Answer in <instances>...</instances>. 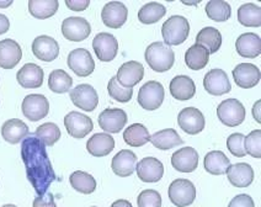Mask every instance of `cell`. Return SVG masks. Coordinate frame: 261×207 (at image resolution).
Instances as JSON below:
<instances>
[{"instance_id":"6da1fadb","label":"cell","mask_w":261,"mask_h":207,"mask_svg":"<svg viewBox=\"0 0 261 207\" xmlns=\"http://www.w3.org/2000/svg\"><path fill=\"white\" fill-rule=\"evenodd\" d=\"M21 158L26 168L29 182L38 196L47 194L56 180V173L47 154L46 146L35 135H30L21 142Z\"/></svg>"},{"instance_id":"7a4b0ae2","label":"cell","mask_w":261,"mask_h":207,"mask_svg":"<svg viewBox=\"0 0 261 207\" xmlns=\"http://www.w3.org/2000/svg\"><path fill=\"white\" fill-rule=\"evenodd\" d=\"M145 62L154 72H168L174 66L175 53L170 46L164 42H153L147 47L144 53Z\"/></svg>"},{"instance_id":"3957f363","label":"cell","mask_w":261,"mask_h":207,"mask_svg":"<svg viewBox=\"0 0 261 207\" xmlns=\"http://www.w3.org/2000/svg\"><path fill=\"white\" fill-rule=\"evenodd\" d=\"M190 23L186 17L174 15L163 23L162 36L168 46H179L188 40Z\"/></svg>"},{"instance_id":"277c9868","label":"cell","mask_w":261,"mask_h":207,"mask_svg":"<svg viewBox=\"0 0 261 207\" xmlns=\"http://www.w3.org/2000/svg\"><path fill=\"white\" fill-rule=\"evenodd\" d=\"M217 116L223 125L236 127L244 122L247 111H245L244 105L239 100L227 99L218 105Z\"/></svg>"},{"instance_id":"5b68a950","label":"cell","mask_w":261,"mask_h":207,"mask_svg":"<svg viewBox=\"0 0 261 207\" xmlns=\"http://www.w3.org/2000/svg\"><path fill=\"white\" fill-rule=\"evenodd\" d=\"M164 87L159 82L150 81L139 89L137 101L144 110L154 111L160 108V105L164 101Z\"/></svg>"},{"instance_id":"8992f818","label":"cell","mask_w":261,"mask_h":207,"mask_svg":"<svg viewBox=\"0 0 261 207\" xmlns=\"http://www.w3.org/2000/svg\"><path fill=\"white\" fill-rule=\"evenodd\" d=\"M169 199L175 206L186 207L194 203L196 188L188 179H176L169 186Z\"/></svg>"},{"instance_id":"52a82bcc","label":"cell","mask_w":261,"mask_h":207,"mask_svg":"<svg viewBox=\"0 0 261 207\" xmlns=\"http://www.w3.org/2000/svg\"><path fill=\"white\" fill-rule=\"evenodd\" d=\"M21 110L23 116L32 122L42 120L48 115L49 102L47 97L40 94H30L23 99Z\"/></svg>"},{"instance_id":"ba28073f","label":"cell","mask_w":261,"mask_h":207,"mask_svg":"<svg viewBox=\"0 0 261 207\" xmlns=\"http://www.w3.org/2000/svg\"><path fill=\"white\" fill-rule=\"evenodd\" d=\"M91 32V26L87 19L78 16L67 17L62 22V34L72 42H82L87 40Z\"/></svg>"},{"instance_id":"9c48e42d","label":"cell","mask_w":261,"mask_h":207,"mask_svg":"<svg viewBox=\"0 0 261 207\" xmlns=\"http://www.w3.org/2000/svg\"><path fill=\"white\" fill-rule=\"evenodd\" d=\"M64 126L67 132L76 140L87 137L93 131L94 123L90 117L78 111H72L64 117Z\"/></svg>"},{"instance_id":"30bf717a","label":"cell","mask_w":261,"mask_h":207,"mask_svg":"<svg viewBox=\"0 0 261 207\" xmlns=\"http://www.w3.org/2000/svg\"><path fill=\"white\" fill-rule=\"evenodd\" d=\"M67 64L78 76H89L95 69V62L90 52L85 48L73 49L67 58Z\"/></svg>"},{"instance_id":"8fae6325","label":"cell","mask_w":261,"mask_h":207,"mask_svg":"<svg viewBox=\"0 0 261 207\" xmlns=\"http://www.w3.org/2000/svg\"><path fill=\"white\" fill-rule=\"evenodd\" d=\"M69 96L74 105L84 111H94L99 105V95L89 84H79L70 90Z\"/></svg>"},{"instance_id":"7c38bea8","label":"cell","mask_w":261,"mask_h":207,"mask_svg":"<svg viewBox=\"0 0 261 207\" xmlns=\"http://www.w3.org/2000/svg\"><path fill=\"white\" fill-rule=\"evenodd\" d=\"M93 48L100 61L111 62L117 56L118 41L114 35L108 34V32H100L93 40Z\"/></svg>"},{"instance_id":"4fadbf2b","label":"cell","mask_w":261,"mask_h":207,"mask_svg":"<svg viewBox=\"0 0 261 207\" xmlns=\"http://www.w3.org/2000/svg\"><path fill=\"white\" fill-rule=\"evenodd\" d=\"M177 123L184 132L194 136L203 131L206 121H204L203 114L198 109L186 108L179 112Z\"/></svg>"},{"instance_id":"5bb4252c","label":"cell","mask_w":261,"mask_h":207,"mask_svg":"<svg viewBox=\"0 0 261 207\" xmlns=\"http://www.w3.org/2000/svg\"><path fill=\"white\" fill-rule=\"evenodd\" d=\"M203 87L207 90V93L215 96L224 95V94L229 93L230 89H232L227 73L224 70L218 69V68L210 70L204 75Z\"/></svg>"},{"instance_id":"9a60e30c","label":"cell","mask_w":261,"mask_h":207,"mask_svg":"<svg viewBox=\"0 0 261 207\" xmlns=\"http://www.w3.org/2000/svg\"><path fill=\"white\" fill-rule=\"evenodd\" d=\"M127 17H128V10L121 2H110L102 8V22L110 29L122 28L127 21Z\"/></svg>"},{"instance_id":"2e32d148","label":"cell","mask_w":261,"mask_h":207,"mask_svg":"<svg viewBox=\"0 0 261 207\" xmlns=\"http://www.w3.org/2000/svg\"><path fill=\"white\" fill-rule=\"evenodd\" d=\"M136 171L143 183H158L164 175V165L154 157H147L136 164Z\"/></svg>"},{"instance_id":"e0dca14e","label":"cell","mask_w":261,"mask_h":207,"mask_svg":"<svg viewBox=\"0 0 261 207\" xmlns=\"http://www.w3.org/2000/svg\"><path fill=\"white\" fill-rule=\"evenodd\" d=\"M127 114L122 109H106L99 115L97 122L105 132L118 133L122 131L127 123Z\"/></svg>"},{"instance_id":"ac0fdd59","label":"cell","mask_w":261,"mask_h":207,"mask_svg":"<svg viewBox=\"0 0 261 207\" xmlns=\"http://www.w3.org/2000/svg\"><path fill=\"white\" fill-rule=\"evenodd\" d=\"M233 79L240 88H254L261 79L260 69L253 63H240L233 69Z\"/></svg>"},{"instance_id":"d6986e66","label":"cell","mask_w":261,"mask_h":207,"mask_svg":"<svg viewBox=\"0 0 261 207\" xmlns=\"http://www.w3.org/2000/svg\"><path fill=\"white\" fill-rule=\"evenodd\" d=\"M144 76V68L137 61H129L120 67L116 74L117 82L124 88L132 89Z\"/></svg>"},{"instance_id":"ffe728a7","label":"cell","mask_w":261,"mask_h":207,"mask_svg":"<svg viewBox=\"0 0 261 207\" xmlns=\"http://www.w3.org/2000/svg\"><path fill=\"white\" fill-rule=\"evenodd\" d=\"M22 57V49L16 41L5 38L0 41V67L3 69H13Z\"/></svg>"},{"instance_id":"44dd1931","label":"cell","mask_w":261,"mask_h":207,"mask_svg":"<svg viewBox=\"0 0 261 207\" xmlns=\"http://www.w3.org/2000/svg\"><path fill=\"white\" fill-rule=\"evenodd\" d=\"M171 165L181 173H192L197 169L198 153L195 148L185 147L171 156Z\"/></svg>"},{"instance_id":"7402d4cb","label":"cell","mask_w":261,"mask_h":207,"mask_svg":"<svg viewBox=\"0 0 261 207\" xmlns=\"http://www.w3.org/2000/svg\"><path fill=\"white\" fill-rule=\"evenodd\" d=\"M32 52L41 61L52 62L59 56V44L55 38L42 35L32 42Z\"/></svg>"},{"instance_id":"603a6c76","label":"cell","mask_w":261,"mask_h":207,"mask_svg":"<svg viewBox=\"0 0 261 207\" xmlns=\"http://www.w3.org/2000/svg\"><path fill=\"white\" fill-rule=\"evenodd\" d=\"M137 156L129 149H122L112 158L111 168L117 176H130L136 170Z\"/></svg>"},{"instance_id":"cb8c5ba5","label":"cell","mask_w":261,"mask_h":207,"mask_svg":"<svg viewBox=\"0 0 261 207\" xmlns=\"http://www.w3.org/2000/svg\"><path fill=\"white\" fill-rule=\"evenodd\" d=\"M43 69L35 63L25 64L16 74L17 83L25 89H36L43 84Z\"/></svg>"},{"instance_id":"d4e9b609","label":"cell","mask_w":261,"mask_h":207,"mask_svg":"<svg viewBox=\"0 0 261 207\" xmlns=\"http://www.w3.org/2000/svg\"><path fill=\"white\" fill-rule=\"evenodd\" d=\"M227 176L233 186L244 189L254 182V170L247 163H238L228 168Z\"/></svg>"},{"instance_id":"484cf974","label":"cell","mask_w":261,"mask_h":207,"mask_svg":"<svg viewBox=\"0 0 261 207\" xmlns=\"http://www.w3.org/2000/svg\"><path fill=\"white\" fill-rule=\"evenodd\" d=\"M236 48L239 56L244 58H256L261 53V38L254 32L240 35L236 42Z\"/></svg>"},{"instance_id":"4316f807","label":"cell","mask_w":261,"mask_h":207,"mask_svg":"<svg viewBox=\"0 0 261 207\" xmlns=\"http://www.w3.org/2000/svg\"><path fill=\"white\" fill-rule=\"evenodd\" d=\"M2 136L8 143L17 144L29 136V127L19 118L5 121L2 127Z\"/></svg>"},{"instance_id":"83f0119b","label":"cell","mask_w":261,"mask_h":207,"mask_svg":"<svg viewBox=\"0 0 261 207\" xmlns=\"http://www.w3.org/2000/svg\"><path fill=\"white\" fill-rule=\"evenodd\" d=\"M170 94L174 99L185 101L195 96L196 85L194 81L188 75H176L170 82Z\"/></svg>"},{"instance_id":"f1b7e54d","label":"cell","mask_w":261,"mask_h":207,"mask_svg":"<svg viewBox=\"0 0 261 207\" xmlns=\"http://www.w3.org/2000/svg\"><path fill=\"white\" fill-rule=\"evenodd\" d=\"M115 148V140L109 133H96L87 142V149L94 157L109 156Z\"/></svg>"},{"instance_id":"f546056e","label":"cell","mask_w":261,"mask_h":207,"mask_svg":"<svg viewBox=\"0 0 261 207\" xmlns=\"http://www.w3.org/2000/svg\"><path fill=\"white\" fill-rule=\"evenodd\" d=\"M204 169L212 175H223L230 167V161L222 150H212L204 157Z\"/></svg>"},{"instance_id":"4dcf8cb0","label":"cell","mask_w":261,"mask_h":207,"mask_svg":"<svg viewBox=\"0 0 261 207\" xmlns=\"http://www.w3.org/2000/svg\"><path fill=\"white\" fill-rule=\"evenodd\" d=\"M149 142H152L153 146L160 150H169L184 143L179 133L173 128H165L155 132L153 136H150Z\"/></svg>"},{"instance_id":"1f68e13d","label":"cell","mask_w":261,"mask_h":207,"mask_svg":"<svg viewBox=\"0 0 261 207\" xmlns=\"http://www.w3.org/2000/svg\"><path fill=\"white\" fill-rule=\"evenodd\" d=\"M196 43L201 44L208 51V53H216L222 46V35L217 29L207 26L201 30L196 36Z\"/></svg>"},{"instance_id":"d6a6232c","label":"cell","mask_w":261,"mask_h":207,"mask_svg":"<svg viewBox=\"0 0 261 207\" xmlns=\"http://www.w3.org/2000/svg\"><path fill=\"white\" fill-rule=\"evenodd\" d=\"M210 53L201 44L195 43L185 53V63L190 69L201 70L208 64Z\"/></svg>"},{"instance_id":"836d02e7","label":"cell","mask_w":261,"mask_h":207,"mask_svg":"<svg viewBox=\"0 0 261 207\" xmlns=\"http://www.w3.org/2000/svg\"><path fill=\"white\" fill-rule=\"evenodd\" d=\"M123 140L130 147H142L150 140L148 128L142 123H133L123 132Z\"/></svg>"},{"instance_id":"e575fe53","label":"cell","mask_w":261,"mask_h":207,"mask_svg":"<svg viewBox=\"0 0 261 207\" xmlns=\"http://www.w3.org/2000/svg\"><path fill=\"white\" fill-rule=\"evenodd\" d=\"M58 0H30L29 10L34 17L40 20L48 19L57 13Z\"/></svg>"},{"instance_id":"d590c367","label":"cell","mask_w":261,"mask_h":207,"mask_svg":"<svg viewBox=\"0 0 261 207\" xmlns=\"http://www.w3.org/2000/svg\"><path fill=\"white\" fill-rule=\"evenodd\" d=\"M238 21L247 28H260L261 9L253 3L243 4L238 9Z\"/></svg>"},{"instance_id":"8d00e7d4","label":"cell","mask_w":261,"mask_h":207,"mask_svg":"<svg viewBox=\"0 0 261 207\" xmlns=\"http://www.w3.org/2000/svg\"><path fill=\"white\" fill-rule=\"evenodd\" d=\"M165 14H167V9L164 5L152 2L141 8V10L138 11V20L144 25H152L162 20Z\"/></svg>"},{"instance_id":"74e56055","label":"cell","mask_w":261,"mask_h":207,"mask_svg":"<svg viewBox=\"0 0 261 207\" xmlns=\"http://www.w3.org/2000/svg\"><path fill=\"white\" fill-rule=\"evenodd\" d=\"M69 183L74 190L80 194L89 195L96 190V180L87 171H74L69 177Z\"/></svg>"},{"instance_id":"f35d334b","label":"cell","mask_w":261,"mask_h":207,"mask_svg":"<svg viewBox=\"0 0 261 207\" xmlns=\"http://www.w3.org/2000/svg\"><path fill=\"white\" fill-rule=\"evenodd\" d=\"M73 79L67 72L62 69H55L49 73L48 87L53 93L64 94L72 89Z\"/></svg>"},{"instance_id":"ab89813d","label":"cell","mask_w":261,"mask_h":207,"mask_svg":"<svg viewBox=\"0 0 261 207\" xmlns=\"http://www.w3.org/2000/svg\"><path fill=\"white\" fill-rule=\"evenodd\" d=\"M206 14L211 20L216 22H224L232 15V9L223 0H210L206 5Z\"/></svg>"},{"instance_id":"60d3db41","label":"cell","mask_w":261,"mask_h":207,"mask_svg":"<svg viewBox=\"0 0 261 207\" xmlns=\"http://www.w3.org/2000/svg\"><path fill=\"white\" fill-rule=\"evenodd\" d=\"M35 136H36L38 140L43 142L44 146L52 147L61 138V130H59V127L56 123L47 122L37 127Z\"/></svg>"},{"instance_id":"b9f144b4","label":"cell","mask_w":261,"mask_h":207,"mask_svg":"<svg viewBox=\"0 0 261 207\" xmlns=\"http://www.w3.org/2000/svg\"><path fill=\"white\" fill-rule=\"evenodd\" d=\"M108 90L111 99L116 100L118 102H128L129 100L132 99L133 95V89L122 87V85L117 82L116 76H112V78L110 79Z\"/></svg>"},{"instance_id":"7bdbcfd3","label":"cell","mask_w":261,"mask_h":207,"mask_svg":"<svg viewBox=\"0 0 261 207\" xmlns=\"http://www.w3.org/2000/svg\"><path fill=\"white\" fill-rule=\"evenodd\" d=\"M244 149L247 154H250L253 158H261V131L255 130L244 138Z\"/></svg>"},{"instance_id":"ee69618b","label":"cell","mask_w":261,"mask_h":207,"mask_svg":"<svg viewBox=\"0 0 261 207\" xmlns=\"http://www.w3.org/2000/svg\"><path fill=\"white\" fill-rule=\"evenodd\" d=\"M244 138L245 136L242 133H233L228 137L227 140V147L228 150L234 157H238V158H243V157L247 156L244 149Z\"/></svg>"},{"instance_id":"f6af8a7d","label":"cell","mask_w":261,"mask_h":207,"mask_svg":"<svg viewBox=\"0 0 261 207\" xmlns=\"http://www.w3.org/2000/svg\"><path fill=\"white\" fill-rule=\"evenodd\" d=\"M138 207H162V196L155 190H143L137 197Z\"/></svg>"},{"instance_id":"bcb514c9","label":"cell","mask_w":261,"mask_h":207,"mask_svg":"<svg viewBox=\"0 0 261 207\" xmlns=\"http://www.w3.org/2000/svg\"><path fill=\"white\" fill-rule=\"evenodd\" d=\"M228 207H255L254 200L247 194L237 195L234 199L229 202Z\"/></svg>"},{"instance_id":"7dc6e473","label":"cell","mask_w":261,"mask_h":207,"mask_svg":"<svg viewBox=\"0 0 261 207\" xmlns=\"http://www.w3.org/2000/svg\"><path fill=\"white\" fill-rule=\"evenodd\" d=\"M32 207H57L55 197L52 194H46L43 196H38L34 200Z\"/></svg>"},{"instance_id":"c3c4849f","label":"cell","mask_w":261,"mask_h":207,"mask_svg":"<svg viewBox=\"0 0 261 207\" xmlns=\"http://www.w3.org/2000/svg\"><path fill=\"white\" fill-rule=\"evenodd\" d=\"M65 5L73 11H84L90 5V0H65Z\"/></svg>"},{"instance_id":"681fc988","label":"cell","mask_w":261,"mask_h":207,"mask_svg":"<svg viewBox=\"0 0 261 207\" xmlns=\"http://www.w3.org/2000/svg\"><path fill=\"white\" fill-rule=\"evenodd\" d=\"M9 29H10V21L5 15L0 14V35L8 32Z\"/></svg>"},{"instance_id":"f907efd6","label":"cell","mask_w":261,"mask_h":207,"mask_svg":"<svg viewBox=\"0 0 261 207\" xmlns=\"http://www.w3.org/2000/svg\"><path fill=\"white\" fill-rule=\"evenodd\" d=\"M260 106H261V101H260V100H257V101L255 102V104H254V106H253V116H254L255 121H256L257 123H261Z\"/></svg>"},{"instance_id":"816d5d0a","label":"cell","mask_w":261,"mask_h":207,"mask_svg":"<svg viewBox=\"0 0 261 207\" xmlns=\"http://www.w3.org/2000/svg\"><path fill=\"white\" fill-rule=\"evenodd\" d=\"M111 207H133L132 203L127 200H117L112 203Z\"/></svg>"},{"instance_id":"f5cc1de1","label":"cell","mask_w":261,"mask_h":207,"mask_svg":"<svg viewBox=\"0 0 261 207\" xmlns=\"http://www.w3.org/2000/svg\"><path fill=\"white\" fill-rule=\"evenodd\" d=\"M13 0H5V2H0V8H8L13 4Z\"/></svg>"},{"instance_id":"db71d44e","label":"cell","mask_w":261,"mask_h":207,"mask_svg":"<svg viewBox=\"0 0 261 207\" xmlns=\"http://www.w3.org/2000/svg\"><path fill=\"white\" fill-rule=\"evenodd\" d=\"M2 207H16V206L11 205V203H8V205H4V206H2Z\"/></svg>"},{"instance_id":"11a10c76","label":"cell","mask_w":261,"mask_h":207,"mask_svg":"<svg viewBox=\"0 0 261 207\" xmlns=\"http://www.w3.org/2000/svg\"><path fill=\"white\" fill-rule=\"evenodd\" d=\"M93 207H96V206H93Z\"/></svg>"}]
</instances>
